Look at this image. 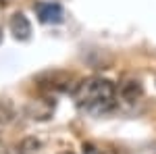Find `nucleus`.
<instances>
[{"mask_svg":"<svg viewBox=\"0 0 156 154\" xmlns=\"http://www.w3.org/2000/svg\"><path fill=\"white\" fill-rule=\"evenodd\" d=\"M75 104L92 115H102L115 106L117 102V88L110 79L104 77H87L79 81L73 90Z\"/></svg>","mask_w":156,"mask_h":154,"instance_id":"1","label":"nucleus"},{"mask_svg":"<svg viewBox=\"0 0 156 154\" xmlns=\"http://www.w3.org/2000/svg\"><path fill=\"white\" fill-rule=\"evenodd\" d=\"M117 94H119L125 102H135V100H140V98H142L144 88H142V83L137 81V79H125V81L119 83Z\"/></svg>","mask_w":156,"mask_h":154,"instance_id":"2","label":"nucleus"},{"mask_svg":"<svg viewBox=\"0 0 156 154\" xmlns=\"http://www.w3.org/2000/svg\"><path fill=\"white\" fill-rule=\"evenodd\" d=\"M11 31L17 38H21V40H27V38H29V34H31V25H29V21H27V17H25L23 13L12 15V19H11Z\"/></svg>","mask_w":156,"mask_h":154,"instance_id":"3","label":"nucleus"},{"mask_svg":"<svg viewBox=\"0 0 156 154\" xmlns=\"http://www.w3.org/2000/svg\"><path fill=\"white\" fill-rule=\"evenodd\" d=\"M37 13H40V19L44 21V23H58L60 19H62V9H60L58 4H40L37 6Z\"/></svg>","mask_w":156,"mask_h":154,"instance_id":"4","label":"nucleus"},{"mask_svg":"<svg viewBox=\"0 0 156 154\" xmlns=\"http://www.w3.org/2000/svg\"><path fill=\"white\" fill-rule=\"evenodd\" d=\"M37 152H40V140H36V138L21 140V144L15 150V154H37Z\"/></svg>","mask_w":156,"mask_h":154,"instance_id":"5","label":"nucleus"},{"mask_svg":"<svg viewBox=\"0 0 156 154\" xmlns=\"http://www.w3.org/2000/svg\"><path fill=\"white\" fill-rule=\"evenodd\" d=\"M15 113H12V106L6 102V100H0V131L4 129L9 123L12 121Z\"/></svg>","mask_w":156,"mask_h":154,"instance_id":"6","label":"nucleus"},{"mask_svg":"<svg viewBox=\"0 0 156 154\" xmlns=\"http://www.w3.org/2000/svg\"><path fill=\"white\" fill-rule=\"evenodd\" d=\"M60 154H75V152H71V150H65V152H60Z\"/></svg>","mask_w":156,"mask_h":154,"instance_id":"7","label":"nucleus"}]
</instances>
